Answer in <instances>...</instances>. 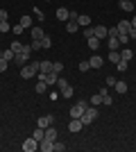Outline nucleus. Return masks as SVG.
<instances>
[{
  "mask_svg": "<svg viewBox=\"0 0 136 152\" xmlns=\"http://www.w3.org/2000/svg\"><path fill=\"white\" fill-rule=\"evenodd\" d=\"M36 73H39V61L25 64V66L20 68V77H23V80H30V77H34Z\"/></svg>",
  "mask_w": 136,
  "mask_h": 152,
  "instance_id": "obj_1",
  "label": "nucleus"
},
{
  "mask_svg": "<svg viewBox=\"0 0 136 152\" xmlns=\"http://www.w3.org/2000/svg\"><path fill=\"white\" fill-rule=\"evenodd\" d=\"M95 118H97V109L91 104V107H86V109H84V114H82V118H79V121L84 123V127H86V125H91V123L95 121Z\"/></svg>",
  "mask_w": 136,
  "mask_h": 152,
  "instance_id": "obj_2",
  "label": "nucleus"
},
{
  "mask_svg": "<svg viewBox=\"0 0 136 152\" xmlns=\"http://www.w3.org/2000/svg\"><path fill=\"white\" fill-rule=\"evenodd\" d=\"M36 77H39V82H45L48 86H55L59 75H57V73H41V70H39V73H36Z\"/></svg>",
  "mask_w": 136,
  "mask_h": 152,
  "instance_id": "obj_3",
  "label": "nucleus"
},
{
  "mask_svg": "<svg viewBox=\"0 0 136 152\" xmlns=\"http://www.w3.org/2000/svg\"><path fill=\"white\" fill-rule=\"evenodd\" d=\"M84 109H86V102H84V100L75 102V104H73V109H71V118H82Z\"/></svg>",
  "mask_w": 136,
  "mask_h": 152,
  "instance_id": "obj_4",
  "label": "nucleus"
},
{
  "mask_svg": "<svg viewBox=\"0 0 136 152\" xmlns=\"http://www.w3.org/2000/svg\"><path fill=\"white\" fill-rule=\"evenodd\" d=\"M34 150H39V141L34 139V136L23 141V152H34Z\"/></svg>",
  "mask_w": 136,
  "mask_h": 152,
  "instance_id": "obj_5",
  "label": "nucleus"
},
{
  "mask_svg": "<svg viewBox=\"0 0 136 152\" xmlns=\"http://www.w3.org/2000/svg\"><path fill=\"white\" fill-rule=\"evenodd\" d=\"M14 64H16L18 68H23L25 64H30V55H25V52H16V57H14Z\"/></svg>",
  "mask_w": 136,
  "mask_h": 152,
  "instance_id": "obj_6",
  "label": "nucleus"
},
{
  "mask_svg": "<svg viewBox=\"0 0 136 152\" xmlns=\"http://www.w3.org/2000/svg\"><path fill=\"white\" fill-rule=\"evenodd\" d=\"M82 127H84V123L79 121V118H71V123H68V129H71L73 134H77Z\"/></svg>",
  "mask_w": 136,
  "mask_h": 152,
  "instance_id": "obj_7",
  "label": "nucleus"
},
{
  "mask_svg": "<svg viewBox=\"0 0 136 152\" xmlns=\"http://www.w3.org/2000/svg\"><path fill=\"white\" fill-rule=\"evenodd\" d=\"M95 27V37L102 41V39H109V27H104V25H93Z\"/></svg>",
  "mask_w": 136,
  "mask_h": 152,
  "instance_id": "obj_8",
  "label": "nucleus"
},
{
  "mask_svg": "<svg viewBox=\"0 0 136 152\" xmlns=\"http://www.w3.org/2000/svg\"><path fill=\"white\" fill-rule=\"evenodd\" d=\"M39 150H43V152H52V150H55V141H48V139L39 141Z\"/></svg>",
  "mask_w": 136,
  "mask_h": 152,
  "instance_id": "obj_9",
  "label": "nucleus"
},
{
  "mask_svg": "<svg viewBox=\"0 0 136 152\" xmlns=\"http://www.w3.org/2000/svg\"><path fill=\"white\" fill-rule=\"evenodd\" d=\"M118 34H129V30H132V23L129 20H120V23H118Z\"/></svg>",
  "mask_w": 136,
  "mask_h": 152,
  "instance_id": "obj_10",
  "label": "nucleus"
},
{
  "mask_svg": "<svg viewBox=\"0 0 136 152\" xmlns=\"http://www.w3.org/2000/svg\"><path fill=\"white\" fill-rule=\"evenodd\" d=\"M52 121H55L52 116H41L39 121H36V127H43V129H45V127H50V125H52Z\"/></svg>",
  "mask_w": 136,
  "mask_h": 152,
  "instance_id": "obj_11",
  "label": "nucleus"
},
{
  "mask_svg": "<svg viewBox=\"0 0 136 152\" xmlns=\"http://www.w3.org/2000/svg\"><path fill=\"white\" fill-rule=\"evenodd\" d=\"M118 7H120L123 12H134V2H132V0H118Z\"/></svg>",
  "mask_w": 136,
  "mask_h": 152,
  "instance_id": "obj_12",
  "label": "nucleus"
},
{
  "mask_svg": "<svg viewBox=\"0 0 136 152\" xmlns=\"http://www.w3.org/2000/svg\"><path fill=\"white\" fill-rule=\"evenodd\" d=\"M43 139H48V141H57V129L55 127H45V136Z\"/></svg>",
  "mask_w": 136,
  "mask_h": 152,
  "instance_id": "obj_13",
  "label": "nucleus"
},
{
  "mask_svg": "<svg viewBox=\"0 0 136 152\" xmlns=\"http://www.w3.org/2000/svg\"><path fill=\"white\" fill-rule=\"evenodd\" d=\"M86 45H89L91 50H97V48H100V39H97V37H91V39H86Z\"/></svg>",
  "mask_w": 136,
  "mask_h": 152,
  "instance_id": "obj_14",
  "label": "nucleus"
},
{
  "mask_svg": "<svg viewBox=\"0 0 136 152\" xmlns=\"http://www.w3.org/2000/svg\"><path fill=\"white\" fill-rule=\"evenodd\" d=\"M89 64H91V68H100V66H102V57H100V55H93V57L89 59Z\"/></svg>",
  "mask_w": 136,
  "mask_h": 152,
  "instance_id": "obj_15",
  "label": "nucleus"
},
{
  "mask_svg": "<svg viewBox=\"0 0 136 152\" xmlns=\"http://www.w3.org/2000/svg\"><path fill=\"white\" fill-rule=\"evenodd\" d=\"M77 25L79 27H89L91 25V18H89V16H84V14H79V16H77Z\"/></svg>",
  "mask_w": 136,
  "mask_h": 152,
  "instance_id": "obj_16",
  "label": "nucleus"
},
{
  "mask_svg": "<svg viewBox=\"0 0 136 152\" xmlns=\"http://www.w3.org/2000/svg\"><path fill=\"white\" fill-rule=\"evenodd\" d=\"M39 70L41 73H52V61H39Z\"/></svg>",
  "mask_w": 136,
  "mask_h": 152,
  "instance_id": "obj_17",
  "label": "nucleus"
},
{
  "mask_svg": "<svg viewBox=\"0 0 136 152\" xmlns=\"http://www.w3.org/2000/svg\"><path fill=\"white\" fill-rule=\"evenodd\" d=\"M79 30V25H77V20H66V32H77Z\"/></svg>",
  "mask_w": 136,
  "mask_h": 152,
  "instance_id": "obj_18",
  "label": "nucleus"
},
{
  "mask_svg": "<svg viewBox=\"0 0 136 152\" xmlns=\"http://www.w3.org/2000/svg\"><path fill=\"white\" fill-rule=\"evenodd\" d=\"M57 18L64 20V23L68 20V9H66V7H59V9H57Z\"/></svg>",
  "mask_w": 136,
  "mask_h": 152,
  "instance_id": "obj_19",
  "label": "nucleus"
},
{
  "mask_svg": "<svg viewBox=\"0 0 136 152\" xmlns=\"http://www.w3.org/2000/svg\"><path fill=\"white\" fill-rule=\"evenodd\" d=\"M107 43H109V50H118L120 41H118V37H109V39H107Z\"/></svg>",
  "mask_w": 136,
  "mask_h": 152,
  "instance_id": "obj_20",
  "label": "nucleus"
},
{
  "mask_svg": "<svg viewBox=\"0 0 136 152\" xmlns=\"http://www.w3.org/2000/svg\"><path fill=\"white\" fill-rule=\"evenodd\" d=\"M113 89H116L120 95H125V93H127V82H123V80H120V82H116V86H113Z\"/></svg>",
  "mask_w": 136,
  "mask_h": 152,
  "instance_id": "obj_21",
  "label": "nucleus"
},
{
  "mask_svg": "<svg viewBox=\"0 0 136 152\" xmlns=\"http://www.w3.org/2000/svg\"><path fill=\"white\" fill-rule=\"evenodd\" d=\"M18 23H20V25H23V27L27 30V27H32V16H27V14H25V16H20V20H18Z\"/></svg>",
  "mask_w": 136,
  "mask_h": 152,
  "instance_id": "obj_22",
  "label": "nucleus"
},
{
  "mask_svg": "<svg viewBox=\"0 0 136 152\" xmlns=\"http://www.w3.org/2000/svg\"><path fill=\"white\" fill-rule=\"evenodd\" d=\"M14 57H16V52H14L12 48H7V50H2V59H7V61H14Z\"/></svg>",
  "mask_w": 136,
  "mask_h": 152,
  "instance_id": "obj_23",
  "label": "nucleus"
},
{
  "mask_svg": "<svg viewBox=\"0 0 136 152\" xmlns=\"http://www.w3.org/2000/svg\"><path fill=\"white\" fill-rule=\"evenodd\" d=\"M109 61L118 64V61H120V52H118V50H109Z\"/></svg>",
  "mask_w": 136,
  "mask_h": 152,
  "instance_id": "obj_24",
  "label": "nucleus"
},
{
  "mask_svg": "<svg viewBox=\"0 0 136 152\" xmlns=\"http://www.w3.org/2000/svg\"><path fill=\"white\" fill-rule=\"evenodd\" d=\"M132 57H134V50H129V48H125V50L120 52V59H125V61H129Z\"/></svg>",
  "mask_w": 136,
  "mask_h": 152,
  "instance_id": "obj_25",
  "label": "nucleus"
},
{
  "mask_svg": "<svg viewBox=\"0 0 136 152\" xmlns=\"http://www.w3.org/2000/svg\"><path fill=\"white\" fill-rule=\"evenodd\" d=\"M91 104H93V107H100V104H102V93L93 95V98H91Z\"/></svg>",
  "mask_w": 136,
  "mask_h": 152,
  "instance_id": "obj_26",
  "label": "nucleus"
},
{
  "mask_svg": "<svg viewBox=\"0 0 136 152\" xmlns=\"http://www.w3.org/2000/svg\"><path fill=\"white\" fill-rule=\"evenodd\" d=\"M68 86H71V84L66 82L64 77H57V89H59V91H64V89H68Z\"/></svg>",
  "mask_w": 136,
  "mask_h": 152,
  "instance_id": "obj_27",
  "label": "nucleus"
},
{
  "mask_svg": "<svg viewBox=\"0 0 136 152\" xmlns=\"http://www.w3.org/2000/svg\"><path fill=\"white\" fill-rule=\"evenodd\" d=\"M45 34H43V30L41 27H32V39H43Z\"/></svg>",
  "mask_w": 136,
  "mask_h": 152,
  "instance_id": "obj_28",
  "label": "nucleus"
},
{
  "mask_svg": "<svg viewBox=\"0 0 136 152\" xmlns=\"http://www.w3.org/2000/svg\"><path fill=\"white\" fill-rule=\"evenodd\" d=\"M52 73H57V75H59V73H64V64L55 61V64H52Z\"/></svg>",
  "mask_w": 136,
  "mask_h": 152,
  "instance_id": "obj_29",
  "label": "nucleus"
},
{
  "mask_svg": "<svg viewBox=\"0 0 136 152\" xmlns=\"http://www.w3.org/2000/svg\"><path fill=\"white\" fill-rule=\"evenodd\" d=\"M84 37H86V39H91V37H95V27H93V25L84 27Z\"/></svg>",
  "mask_w": 136,
  "mask_h": 152,
  "instance_id": "obj_30",
  "label": "nucleus"
},
{
  "mask_svg": "<svg viewBox=\"0 0 136 152\" xmlns=\"http://www.w3.org/2000/svg\"><path fill=\"white\" fill-rule=\"evenodd\" d=\"M34 91H36V93H45V91H48V84H45V82H39L36 86H34Z\"/></svg>",
  "mask_w": 136,
  "mask_h": 152,
  "instance_id": "obj_31",
  "label": "nucleus"
},
{
  "mask_svg": "<svg viewBox=\"0 0 136 152\" xmlns=\"http://www.w3.org/2000/svg\"><path fill=\"white\" fill-rule=\"evenodd\" d=\"M116 68H118V73H125V70H127V61H125V59H120V61L116 64Z\"/></svg>",
  "mask_w": 136,
  "mask_h": 152,
  "instance_id": "obj_32",
  "label": "nucleus"
},
{
  "mask_svg": "<svg viewBox=\"0 0 136 152\" xmlns=\"http://www.w3.org/2000/svg\"><path fill=\"white\" fill-rule=\"evenodd\" d=\"M9 48H12L14 52H20V48H23V43H20V41H16V39H14V41H12V45H9Z\"/></svg>",
  "mask_w": 136,
  "mask_h": 152,
  "instance_id": "obj_33",
  "label": "nucleus"
},
{
  "mask_svg": "<svg viewBox=\"0 0 136 152\" xmlns=\"http://www.w3.org/2000/svg\"><path fill=\"white\" fill-rule=\"evenodd\" d=\"M102 104H107V107H109V104H113V98H111L109 93H102Z\"/></svg>",
  "mask_w": 136,
  "mask_h": 152,
  "instance_id": "obj_34",
  "label": "nucleus"
},
{
  "mask_svg": "<svg viewBox=\"0 0 136 152\" xmlns=\"http://www.w3.org/2000/svg\"><path fill=\"white\" fill-rule=\"evenodd\" d=\"M41 45H43V48H52V39L50 37H43V39H41Z\"/></svg>",
  "mask_w": 136,
  "mask_h": 152,
  "instance_id": "obj_35",
  "label": "nucleus"
},
{
  "mask_svg": "<svg viewBox=\"0 0 136 152\" xmlns=\"http://www.w3.org/2000/svg\"><path fill=\"white\" fill-rule=\"evenodd\" d=\"M116 82H118V80H116L113 75H109V77H107V86H109V89H113V86H116Z\"/></svg>",
  "mask_w": 136,
  "mask_h": 152,
  "instance_id": "obj_36",
  "label": "nucleus"
},
{
  "mask_svg": "<svg viewBox=\"0 0 136 152\" xmlns=\"http://www.w3.org/2000/svg\"><path fill=\"white\" fill-rule=\"evenodd\" d=\"M12 30V25H9V23H7V20H2V23H0V32H2V34H5V32H9Z\"/></svg>",
  "mask_w": 136,
  "mask_h": 152,
  "instance_id": "obj_37",
  "label": "nucleus"
},
{
  "mask_svg": "<svg viewBox=\"0 0 136 152\" xmlns=\"http://www.w3.org/2000/svg\"><path fill=\"white\" fill-rule=\"evenodd\" d=\"M43 45H41V39H32V50H41Z\"/></svg>",
  "mask_w": 136,
  "mask_h": 152,
  "instance_id": "obj_38",
  "label": "nucleus"
},
{
  "mask_svg": "<svg viewBox=\"0 0 136 152\" xmlns=\"http://www.w3.org/2000/svg\"><path fill=\"white\" fill-rule=\"evenodd\" d=\"M34 16H36V20H45V16H43V12H41L39 7H34Z\"/></svg>",
  "mask_w": 136,
  "mask_h": 152,
  "instance_id": "obj_39",
  "label": "nucleus"
},
{
  "mask_svg": "<svg viewBox=\"0 0 136 152\" xmlns=\"http://www.w3.org/2000/svg\"><path fill=\"white\" fill-rule=\"evenodd\" d=\"M23 30H25V27L20 25V23H16V25L12 27V32H14V34H23Z\"/></svg>",
  "mask_w": 136,
  "mask_h": 152,
  "instance_id": "obj_40",
  "label": "nucleus"
},
{
  "mask_svg": "<svg viewBox=\"0 0 136 152\" xmlns=\"http://www.w3.org/2000/svg\"><path fill=\"white\" fill-rule=\"evenodd\" d=\"M79 70H82V73H86V70H91V64H89V61H82V64H79Z\"/></svg>",
  "mask_w": 136,
  "mask_h": 152,
  "instance_id": "obj_41",
  "label": "nucleus"
},
{
  "mask_svg": "<svg viewBox=\"0 0 136 152\" xmlns=\"http://www.w3.org/2000/svg\"><path fill=\"white\" fill-rule=\"evenodd\" d=\"M118 41H120V43H127V41H129V34H118Z\"/></svg>",
  "mask_w": 136,
  "mask_h": 152,
  "instance_id": "obj_42",
  "label": "nucleus"
},
{
  "mask_svg": "<svg viewBox=\"0 0 136 152\" xmlns=\"http://www.w3.org/2000/svg\"><path fill=\"white\" fill-rule=\"evenodd\" d=\"M55 150H57V152H64L66 145H64V143H59V141H55Z\"/></svg>",
  "mask_w": 136,
  "mask_h": 152,
  "instance_id": "obj_43",
  "label": "nucleus"
},
{
  "mask_svg": "<svg viewBox=\"0 0 136 152\" xmlns=\"http://www.w3.org/2000/svg\"><path fill=\"white\" fill-rule=\"evenodd\" d=\"M77 16H79L77 12H71V9H68V20H77Z\"/></svg>",
  "mask_w": 136,
  "mask_h": 152,
  "instance_id": "obj_44",
  "label": "nucleus"
},
{
  "mask_svg": "<svg viewBox=\"0 0 136 152\" xmlns=\"http://www.w3.org/2000/svg\"><path fill=\"white\" fill-rule=\"evenodd\" d=\"M7 64H9L7 59H2V57H0V73H2V70H7Z\"/></svg>",
  "mask_w": 136,
  "mask_h": 152,
  "instance_id": "obj_45",
  "label": "nucleus"
},
{
  "mask_svg": "<svg viewBox=\"0 0 136 152\" xmlns=\"http://www.w3.org/2000/svg\"><path fill=\"white\" fill-rule=\"evenodd\" d=\"M109 37H118V27H109Z\"/></svg>",
  "mask_w": 136,
  "mask_h": 152,
  "instance_id": "obj_46",
  "label": "nucleus"
},
{
  "mask_svg": "<svg viewBox=\"0 0 136 152\" xmlns=\"http://www.w3.org/2000/svg\"><path fill=\"white\" fill-rule=\"evenodd\" d=\"M2 20H7V12L5 9H0V23H2Z\"/></svg>",
  "mask_w": 136,
  "mask_h": 152,
  "instance_id": "obj_47",
  "label": "nucleus"
},
{
  "mask_svg": "<svg viewBox=\"0 0 136 152\" xmlns=\"http://www.w3.org/2000/svg\"><path fill=\"white\" fill-rule=\"evenodd\" d=\"M129 39H136V27H132V30H129Z\"/></svg>",
  "mask_w": 136,
  "mask_h": 152,
  "instance_id": "obj_48",
  "label": "nucleus"
},
{
  "mask_svg": "<svg viewBox=\"0 0 136 152\" xmlns=\"http://www.w3.org/2000/svg\"><path fill=\"white\" fill-rule=\"evenodd\" d=\"M129 23H132V27H136V16H134V18L129 20Z\"/></svg>",
  "mask_w": 136,
  "mask_h": 152,
  "instance_id": "obj_49",
  "label": "nucleus"
},
{
  "mask_svg": "<svg viewBox=\"0 0 136 152\" xmlns=\"http://www.w3.org/2000/svg\"><path fill=\"white\" fill-rule=\"evenodd\" d=\"M45 2H50V0H45Z\"/></svg>",
  "mask_w": 136,
  "mask_h": 152,
  "instance_id": "obj_50",
  "label": "nucleus"
}]
</instances>
